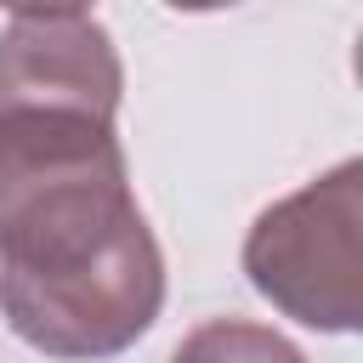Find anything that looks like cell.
Segmentation results:
<instances>
[{"instance_id":"5b68a950","label":"cell","mask_w":363,"mask_h":363,"mask_svg":"<svg viewBox=\"0 0 363 363\" xmlns=\"http://www.w3.org/2000/svg\"><path fill=\"white\" fill-rule=\"evenodd\" d=\"M96 0H0V11L11 17H85Z\"/></svg>"},{"instance_id":"6da1fadb","label":"cell","mask_w":363,"mask_h":363,"mask_svg":"<svg viewBox=\"0 0 363 363\" xmlns=\"http://www.w3.org/2000/svg\"><path fill=\"white\" fill-rule=\"evenodd\" d=\"M164 306V255L113 119L0 108V312L57 363L130 352Z\"/></svg>"},{"instance_id":"8992f818","label":"cell","mask_w":363,"mask_h":363,"mask_svg":"<svg viewBox=\"0 0 363 363\" xmlns=\"http://www.w3.org/2000/svg\"><path fill=\"white\" fill-rule=\"evenodd\" d=\"M176 11H221V6H238V0H164Z\"/></svg>"},{"instance_id":"3957f363","label":"cell","mask_w":363,"mask_h":363,"mask_svg":"<svg viewBox=\"0 0 363 363\" xmlns=\"http://www.w3.org/2000/svg\"><path fill=\"white\" fill-rule=\"evenodd\" d=\"M125 68L113 34L91 17H17L0 34V108L119 113Z\"/></svg>"},{"instance_id":"7a4b0ae2","label":"cell","mask_w":363,"mask_h":363,"mask_svg":"<svg viewBox=\"0 0 363 363\" xmlns=\"http://www.w3.org/2000/svg\"><path fill=\"white\" fill-rule=\"evenodd\" d=\"M244 272L284 318L352 335L363 323V159L267 204L244 238Z\"/></svg>"},{"instance_id":"277c9868","label":"cell","mask_w":363,"mask_h":363,"mask_svg":"<svg viewBox=\"0 0 363 363\" xmlns=\"http://www.w3.org/2000/svg\"><path fill=\"white\" fill-rule=\"evenodd\" d=\"M170 363H306V352L295 340H284L278 329L267 323H250V318H210L199 323Z\"/></svg>"}]
</instances>
